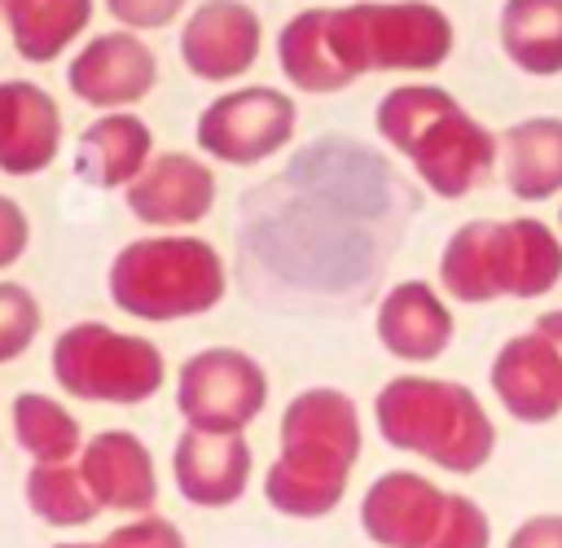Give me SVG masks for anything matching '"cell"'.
<instances>
[{
	"instance_id": "cell-1",
	"label": "cell",
	"mask_w": 562,
	"mask_h": 548,
	"mask_svg": "<svg viewBox=\"0 0 562 548\" xmlns=\"http://www.w3.org/2000/svg\"><path fill=\"white\" fill-rule=\"evenodd\" d=\"M364 452L360 403L338 386H307L285 399L277 421V460L263 473V500L294 522L329 517L351 487Z\"/></svg>"
},
{
	"instance_id": "cell-2",
	"label": "cell",
	"mask_w": 562,
	"mask_h": 548,
	"mask_svg": "<svg viewBox=\"0 0 562 548\" xmlns=\"http://www.w3.org/2000/svg\"><path fill=\"white\" fill-rule=\"evenodd\" d=\"M373 127L443 202H461L501 167V136L439 83L386 88Z\"/></svg>"
},
{
	"instance_id": "cell-3",
	"label": "cell",
	"mask_w": 562,
	"mask_h": 548,
	"mask_svg": "<svg viewBox=\"0 0 562 548\" xmlns=\"http://www.w3.org/2000/svg\"><path fill=\"white\" fill-rule=\"evenodd\" d=\"M373 430L386 447L443 473H479L496 456V421L487 403L452 377L400 373L382 381L373 395Z\"/></svg>"
},
{
	"instance_id": "cell-4",
	"label": "cell",
	"mask_w": 562,
	"mask_h": 548,
	"mask_svg": "<svg viewBox=\"0 0 562 548\" xmlns=\"http://www.w3.org/2000/svg\"><path fill=\"white\" fill-rule=\"evenodd\" d=\"M562 285V232L536 215L465 219L439 250V289L452 302L544 298Z\"/></svg>"
},
{
	"instance_id": "cell-5",
	"label": "cell",
	"mask_w": 562,
	"mask_h": 548,
	"mask_svg": "<svg viewBox=\"0 0 562 548\" xmlns=\"http://www.w3.org/2000/svg\"><path fill=\"white\" fill-rule=\"evenodd\" d=\"M110 302L145 324L206 316L228 294L224 254L198 232H149L114 250L105 272Z\"/></svg>"
},
{
	"instance_id": "cell-6",
	"label": "cell",
	"mask_w": 562,
	"mask_h": 548,
	"mask_svg": "<svg viewBox=\"0 0 562 548\" xmlns=\"http://www.w3.org/2000/svg\"><path fill=\"white\" fill-rule=\"evenodd\" d=\"M325 39L347 83L360 75H426L452 57V18L430 0L325 4Z\"/></svg>"
},
{
	"instance_id": "cell-7",
	"label": "cell",
	"mask_w": 562,
	"mask_h": 548,
	"mask_svg": "<svg viewBox=\"0 0 562 548\" xmlns=\"http://www.w3.org/2000/svg\"><path fill=\"white\" fill-rule=\"evenodd\" d=\"M61 395L83 403L136 408L167 381V359L145 333H123L105 320H75L53 338L48 355Z\"/></svg>"
},
{
	"instance_id": "cell-8",
	"label": "cell",
	"mask_w": 562,
	"mask_h": 548,
	"mask_svg": "<svg viewBox=\"0 0 562 548\" xmlns=\"http://www.w3.org/2000/svg\"><path fill=\"white\" fill-rule=\"evenodd\" d=\"M299 132V105L285 88L241 83L202 105L193 140L206 158L228 167H259L277 158Z\"/></svg>"
},
{
	"instance_id": "cell-9",
	"label": "cell",
	"mask_w": 562,
	"mask_h": 548,
	"mask_svg": "<svg viewBox=\"0 0 562 548\" xmlns=\"http://www.w3.org/2000/svg\"><path fill=\"white\" fill-rule=\"evenodd\" d=\"M268 395V368L241 346H202L176 368V412L193 430H250Z\"/></svg>"
},
{
	"instance_id": "cell-10",
	"label": "cell",
	"mask_w": 562,
	"mask_h": 548,
	"mask_svg": "<svg viewBox=\"0 0 562 548\" xmlns=\"http://www.w3.org/2000/svg\"><path fill=\"white\" fill-rule=\"evenodd\" d=\"M220 180L206 158L184 149H154L145 171L123 189V202L136 224L154 232H184L215 210Z\"/></svg>"
},
{
	"instance_id": "cell-11",
	"label": "cell",
	"mask_w": 562,
	"mask_h": 548,
	"mask_svg": "<svg viewBox=\"0 0 562 548\" xmlns=\"http://www.w3.org/2000/svg\"><path fill=\"white\" fill-rule=\"evenodd\" d=\"M66 88L92 110H132L158 88V57L127 26L101 31L75 48L66 66Z\"/></svg>"
},
{
	"instance_id": "cell-12",
	"label": "cell",
	"mask_w": 562,
	"mask_h": 548,
	"mask_svg": "<svg viewBox=\"0 0 562 548\" xmlns=\"http://www.w3.org/2000/svg\"><path fill=\"white\" fill-rule=\"evenodd\" d=\"M263 53V22L246 0H202L180 22V61L202 83H237Z\"/></svg>"
},
{
	"instance_id": "cell-13",
	"label": "cell",
	"mask_w": 562,
	"mask_h": 548,
	"mask_svg": "<svg viewBox=\"0 0 562 548\" xmlns=\"http://www.w3.org/2000/svg\"><path fill=\"white\" fill-rule=\"evenodd\" d=\"M171 478L184 504L193 509H228L250 491L255 478V452L246 443V430H193L171 447Z\"/></svg>"
},
{
	"instance_id": "cell-14",
	"label": "cell",
	"mask_w": 562,
	"mask_h": 548,
	"mask_svg": "<svg viewBox=\"0 0 562 548\" xmlns=\"http://www.w3.org/2000/svg\"><path fill=\"white\" fill-rule=\"evenodd\" d=\"M487 386L518 425H549L562 416V355L540 329H522L496 346Z\"/></svg>"
},
{
	"instance_id": "cell-15",
	"label": "cell",
	"mask_w": 562,
	"mask_h": 548,
	"mask_svg": "<svg viewBox=\"0 0 562 548\" xmlns=\"http://www.w3.org/2000/svg\"><path fill=\"white\" fill-rule=\"evenodd\" d=\"M378 346L400 364H430L448 355L457 338V316L448 307V294L430 281H395L373 311Z\"/></svg>"
},
{
	"instance_id": "cell-16",
	"label": "cell",
	"mask_w": 562,
	"mask_h": 548,
	"mask_svg": "<svg viewBox=\"0 0 562 548\" xmlns=\"http://www.w3.org/2000/svg\"><path fill=\"white\" fill-rule=\"evenodd\" d=\"M75 460L105 513L136 517V513L158 509V465H154L149 443L136 430H123V425L97 430L83 438Z\"/></svg>"
},
{
	"instance_id": "cell-17",
	"label": "cell",
	"mask_w": 562,
	"mask_h": 548,
	"mask_svg": "<svg viewBox=\"0 0 562 548\" xmlns=\"http://www.w3.org/2000/svg\"><path fill=\"white\" fill-rule=\"evenodd\" d=\"M448 491L417 473V469H386L378 473L360 495V530L378 548H426L439 517H443Z\"/></svg>"
},
{
	"instance_id": "cell-18",
	"label": "cell",
	"mask_w": 562,
	"mask_h": 548,
	"mask_svg": "<svg viewBox=\"0 0 562 548\" xmlns=\"http://www.w3.org/2000/svg\"><path fill=\"white\" fill-rule=\"evenodd\" d=\"M61 110L35 79H0V175L26 180L57 162L61 153Z\"/></svg>"
},
{
	"instance_id": "cell-19",
	"label": "cell",
	"mask_w": 562,
	"mask_h": 548,
	"mask_svg": "<svg viewBox=\"0 0 562 548\" xmlns=\"http://www.w3.org/2000/svg\"><path fill=\"white\" fill-rule=\"evenodd\" d=\"M154 158V132L136 110H101L75 140V175L88 189H127Z\"/></svg>"
},
{
	"instance_id": "cell-20",
	"label": "cell",
	"mask_w": 562,
	"mask_h": 548,
	"mask_svg": "<svg viewBox=\"0 0 562 548\" xmlns=\"http://www.w3.org/2000/svg\"><path fill=\"white\" fill-rule=\"evenodd\" d=\"M501 180L518 202H549L562 193V118L531 114L501 132Z\"/></svg>"
},
{
	"instance_id": "cell-21",
	"label": "cell",
	"mask_w": 562,
	"mask_h": 548,
	"mask_svg": "<svg viewBox=\"0 0 562 548\" xmlns=\"http://www.w3.org/2000/svg\"><path fill=\"white\" fill-rule=\"evenodd\" d=\"M92 0H0V22L22 61H57L92 22Z\"/></svg>"
},
{
	"instance_id": "cell-22",
	"label": "cell",
	"mask_w": 562,
	"mask_h": 548,
	"mask_svg": "<svg viewBox=\"0 0 562 548\" xmlns=\"http://www.w3.org/2000/svg\"><path fill=\"white\" fill-rule=\"evenodd\" d=\"M496 39L514 70L531 79L562 75V0H501Z\"/></svg>"
},
{
	"instance_id": "cell-23",
	"label": "cell",
	"mask_w": 562,
	"mask_h": 548,
	"mask_svg": "<svg viewBox=\"0 0 562 548\" xmlns=\"http://www.w3.org/2000/svg\"><path fill=\"white\" fill-rule=\"evenodd\" d=\"M277 66L285 83L307 96H329L351 88L325 39V4H307L294 18H285V26L277 31Z\"/></svg>"
},
{
	"instance_id": "cell-24",
	"label": "cell",
	"mask_w": 562,
	"mask_h": 548,
	"mask_svg": "<svg viewBox=\"0 0 562 548\" xmlns=\"http://www.w3.org/2000/svg\"><path fill=\"white\" fill-rule=\"evenodd\" d=\"M22 500L53 530H75L105 513L97 504L92 487L83 482L79 460H31V469L22 478Z\"/></svg>"
},
{
	"instance_id": "cell-25",
	"label": "cell",
	"mask_w": 562,
	"mask_h": 548,
	"mask_svg": "<svg viewBox=\"0 0 562 548\" xmlns=\"http://www.w3.org/2000/svg\"><path fill=\"white\" fill-rule=\"evenodd\" d=\"M9 434L31 460H75L88 438L79 416L44 390H22L9 403Z\"/></svg>"
},
{
	"instance_id": "cell-26",
	"label": "cell",
	"mask_w": 562,
	"mask_h": 548,
	"mask_svg": "<svg viewBox=\"0 0 562 548\" xmlns=\"http://www.w3.org/2000/svg\"><path fill=\"white\" fill-rule=\"evenodd\" d=\"M44 329V307L22 281H0V368L22 359Z\"/></svg>"
},
{
	"instance_id": "cell-27",
	"label": "cell",
	"mask_w": 562,
	"mask_h": 548,
	"mask_svg": "<svg viewBox=\"0 0 562 548\" xmlns=\"http://www.w3.org/2000/svg\"><path fill=\"white\" fill-rule=\"evenodd\" d=\"M426 548H492V517L487 509L465 495V491H448V504H443V517L430 535Z\"/></svg>"
},
{
	"instance_id": "cell-28",
	"label": "cell",
	"mask_w": 562,
	"mask_h": 548,
	"mask_svg": "<svg viewBox=\"0 0 562 548\" xmlns=\"http://www.w3.org/2000/svg\"><path fill=\"white\" fill-rule=\"evenodd\" d=\"M105 548H189V539L171 517L149 509V513H136V517H123L105 535Z\"/></svg>"
},
{
	"instance_id": "cell-29",
	"label": "cell",
	"mask_w": 562,
	"mask_h": 548,
	"mask_svg": "<svg viewBox=\"0 0 562 548\" xmlns=\"http://www.w3.org/2000/svg\"><path fill=\"white\" fill-rule=\"evenodd\" d=\"M189 0H105V13L127 31H162L184 13Z\"/></svg>"
},
{
	"instance_id": "cell-30",
	"label": "cell",
	"mask_w": 562,
	"mask_h": 548,
	"mask_svg": "<svg viewBox=\"0 0 562 548\" xmlns=\"http://www.w3.org/2000/svg\"><path fill=\"white\" fill-rule=\"evenodd\" d=\"M26 246H31V219H26V210L9 193H0V272L13 267L26 254Z\"/></svg>"
},
{
	"instance_id": "cell-31",
	"label": "cell",
	"mask_w": 562,
	"mask_h": 548,
	"mask_svg": "<svg viewBox=\"0 0 562 548\" xmlns=\"http://www.w3.org/2000/svg\"><path fill=\"white\" fill-rule=\"evenodd\" d=\"M505 548H562V513H531V517H522L509 530Z\"/></svg>"
},
{
	"instance_id": "cell-32",
	"label": "cell",
	"mask_w": 562,
	"mask_h": 548,
	"mask_svg": "<svg viewBox=\"0 0 562 548\" xmlns=\"http://www.w3.org/2000/svg\"><path fill=\"white\" fill-rule=\"evenodd\" d=\"M531 329H540L553 346H558V355H562V307H549V311H540L536 320H531Z\"/></svg>"
},
{
	"instance_id": "cell-33",
	"label": "cell",
	"mask_w": 562,
	"mask_h": 548,
	"mask_svg": "<svg viewBox=\"0 0 562 548\" xmlns=\"http://www.w3.org/2000/svg\"><path fill=\"white\" fill-rule=\"evenodd\" d=\"M53 548H105V539L101 544H75V539H66V544H53Z\"/></svg>"
},
{
	"instance_id": "cell-34",
	"label": "cell",
	"mask_w": 562,
	"mask_h": 548,
	"mask_svg": "<svg viewBox=\"0 0 562 548\" xmlns=\"http://www.w3.org/2000/svg\"><path fill=\"white\" fill-rule=\"evenodd\" d=\"M558 232H562V206H558Z\"/></svg>"
}]
</instances>
